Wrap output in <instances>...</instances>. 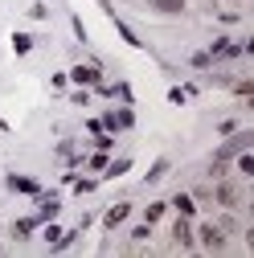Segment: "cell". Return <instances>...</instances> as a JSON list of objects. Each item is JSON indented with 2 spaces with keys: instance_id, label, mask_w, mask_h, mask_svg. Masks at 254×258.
I'll use <instances>...</instances> for the list:
<instances>
[{
  "instance_id": "cell-8",
  "label": "cell",
  "mask_w": 254,
  "mask_h": 258,
  "mask_svg": "<svg viewBox=\"0 0 254 258\" xmlns=\"http://www.w3.org/2000/svg\"><path fill=\"white\" fill-rule=\"evenodd\" d=\"M152 9L160 17H180L184 13V0H152Z\"/></svg>"
},
{
  "instance_id": "cell-21",
  "label": "cell",
  "mask_w": 254,
  "mask_h": 258,
  "mask_svg": "<svg viewBox=\"0 0 254 258\" xmlns=\"http://www.w3.org/2000/svg\"><path fill=\"white\" fill-rule=\"evenodd\" d=\"M99 5H107V9H111V0H99Z\"/></svg>"
},
{
  "instance_id": "cell-7",
  "label": "cell",
  "mask_w": 254,
  "mask_h": 258,
  "mask_svg": "<svg viewBox=\"0 0 254 258\" xmlns=\"http://www.w3.org/2000/svg\"><path fill=\"white\" fill-rule=\"evenodd\" d=\"M136 119H132V111H111L107 119H103V127H111V132H123V127H132Z\"/></svg>"
},
{
  "instance_id": "cell-6",
  "label": "cell",
  "mask_w": 254,
  "mask_h": 258,
  "mask_svg": "<svg viewBox=\"0 0 254 258\" xmlns=\"http://www.w3.org/2000/svg\"><path fill=\"white\" fill-rule=\"evenodd\" d=\"M127 213H132V205H127V201L111 205V209H107V217H103V221H107V230H115V225H123V221H127Z\"/></svg>"
},
{
  "instance_id": "cell-9",
  "label": "cell",
  "mask_w": 254,
  "mask_h": 258,
  "mask_svg": "<svg viewBox=\"0 0 254 258\" xmlns=\"http://www.w3.org/2000/svg\"><path fill=\"white\" fill-rule=\"evenodd\" d=\"M9 188H17V192H41L37 180H29V176H9Z\"/></svg>"
},
{
  "instance_id": "cell-15",
  "label": "cell",
  "mask_w": 254,
  "mask_h": 258,
  "mask_svg": "<svg viewBox=\"0 0 254 258\" xmlns=\"http://www.w3.org/2000/svg\"><path fill=\"white\" fill-rule=\"evenodd\" d=\"M127 168H132V160H127V156H123V160H115V164L107 168V176H123Z\"/></svg>"
},
{
  "instance_id": "cell-20",
  "label": "cell",
  "mask_w": 254,
  "mask_h": 258,
  "mask_svg": "<svg viewBox=\"0 0 254 258\" xmlns=\"http://www.w3.org/2000/svg\"><path fill=\"white\" fill-rule=\"evenodd\" d=\"M94 188V180H74V192H78V197H82V192H90Z\"/></svg>"
},
{
  "instance_id": "cell-13",
  "label": "cell",
  "mask_w": 254,
  "mask_h": 258,
  "mask_svg": "<svg viewBox=\"0 0 254 258\" xmlns=\"http://www.w3.org/2000/svg\"><path fill=\"white\" fill-rule=\"evenodd\" d=\"M13 49H17V53H29V49H33V37H29V33H17V37H13Z\"/></svg>"
},
{
  "instance_id": "cell-18",
  "label": "cell",
  "mask_w": 254,
  "mask_h": 258,
  "mask_svg": "<svg viewBox=\"0 0 254 258\" xmlns=\"http://www.w3.org/2000/svg\"><path fill=\"white\" fill-rule=\"evenodd\" d=\"M160 217H164V205H160V201L148 205V221H160Z\"/></svg>"
},
{
  "instance_id": "cell-1",
  "label": "cell",
  "mask_w": 254,
  "mask_h": 258,
  "mask_svg": "<svg viewBox=\"0 0 254 258\" xmlns=\"http://www.w3.org/2000/svg\"><path fill=\"white\" fill-rule=\"evenodd\" d=\"M201 250H209V254H217V250H226V230L221 225H201Z\"/></svg>"
},
{
  "instance_id": "cell-2",
  "label": "cell",
  "mask_w": 254,
  "mask_h": 258,
  "mask_svg": "<svg viewBox=\"0 0 254 258\" xmlns=\"http://www.w3.org/2000/svg\"><path fill=\"white\" fill-rule=\"evenodd\" d=\"M217 205H226V209H238L242 205V188L234 180H226V176L217 180Z\"/></svg>"
},
{
  "instance_id": "cell-19",
  "label": "cell",
  "mask_w": 254,
  "mask_h": 258,
  "mask_svg": "<svg viewBox=\"0 0 254 258\" xmlns=\"http://www.w3.org/2000/svg\"><path fill=\"white\" fill-rule=\"evenodd\" d=\"M234 90L242 94V99H250V94H254V82H234Z\"/></svg>"
},
{
  "instance_id": "cell-17",
  "label": "cell",
  "mask_w": 254,
  "mask_h": 258,
  "mask_svg": "<svg viewBox=\"0 0 254 258\" xmlns=\"http://www.w3.org/2000/svg\"><path fill=\"white\" fill-rule=\"evenodd\" d=\"M148 234H152V221H144V225H136V230H132V238H136V242H144Z\"/></svg>"
},
{
  "instance_id": "cell-5",
  "label": "cell",
  "mask_w": 254,
  "mask_h": 258,
  "mask_svg": "<svg viewBox=\"0 0 254 258\" xmlns=\"http://www.w3.org/2000/svg\"><path fill=\"white\" fill-rule=\"evenodd\" d=\"M70 78H74L78 86H99V82H103V70H99V66H74Z\"/></svg>"
},
{
  "instance_id": "cell-16",
  "label": "cell",
  "mask_w": 254,
  "mask_h": 258,
  "mask_svg": "<svg viewBox=\"0 0 254 258\" xmlns=\"http://www.w3.org/2000/svg\"><path fill=\"white\" fill-rule=\"evenodd\" d=\"M238 168H242L246 176H254V156H246V152H238Z\"/></svg>"
},
{
  "instance_id": "cell-4",
  "label": "cell",
  "mask_w": 254,
  "mask_h": 258,
  "mask_svg": "<svg viewBox=\"0 0 254 258\" xmlns=\"http://www.w3.org/2000/svg\"><path fill=\"white\" fill-rule=\"evenodd\" d=\"M172 242L180 246V250H193V225H188V217L180 213L176 217V225H172Z\"/></svg>"
},
{
  "instance_id": "cell-3",
  "label": "cell",
  "mask_w": 254,
  "mask_h": 258,
  "mask_svg": "<svg viewBox=\"0 0 254 258\" xmlns=\"http://www.w3.org/2000/svg\"><path fill=\"white\" fill-rule=\"evenodd\" d=\"M250 140H254L250 132H242V136H234L230 144H221V148H217V156H213V160H234L238 152H246V148H250Z\"/></svg>"
},
{
  "instance_id": "cell-10",
  "label": "cell",
  "mask_w": 254,
  "mask_h": 258,
  "mask_svg": "<svg viewBox=\"0 0 254 258\" xmlns=\"http://www.w3.org/2000/svg\"><path fill=\"white\" fill-rule=\"evenodd\" d=\"M33 225H37V217H21V221L13 225V238H21V242H25L29 234H33Z\"/></svg>"
},
{
  "instance_id": "cell-14",
  "label": "cell",
  "mask_w": 254,
  "mask_h": 258,
  "mask_svg": "<svg viewBox=\"0 0 254 258\" xmlns=\"http://www.w3.org/2000/svg\"><path fill=\"white\" fill-rule=\"evenodd\" d=\"M115 29H119V37H123L127 45H136V49H140V37H136V33H132V29H127L123 21H115Z\"/></svg>"
},
{
  "instance_id": "cell-12",
  "label": "cell",
  "mask_w": 254,
  "mask_h": 258,
  "mask_svg": "<svg viewBox=\"0 0 254 258\" xmlns=\"http://www.w3.org/2000/svg\"><path fill=\"white\" fill-rule=\"evenodd\" d=\"M168 168H172L168 160H156V164H152V172H148V184H156V180H164V176H168Z\"/></svg>"
},
{
  "instance_id": "cell-11",
  "label": "cell",
  "mask_w": 254,
  "mask_h": 258,
  "mask_svg": "<svg viewBox=\"0 0 254 258\" xmlns=\"http://www.w3.org/2000/svg\"><path fill=\"white\" fill-rule=\"evenodd\" d=\"M172 205L184 213V217H193V209H197V201L193 197H188V192H176V197H172Z\"/></svg>"
}]
</instances>
